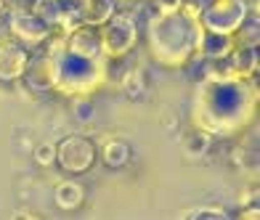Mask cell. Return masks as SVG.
Segmentation results:
<instances>
[{
    "mask_svg": "<svg viewBox=\"0 0 260 220\" xmlns=\"http://www.w3.org/2000/svg\"><path fill=\"white\" fill-rule=\"evenodd\" d=\"M120 88H122V93L127 98L141 101L146 96V75H144V69H127V72L122 75V80H120Z\"/></svg>",
    "mask_w": 260,
    "mask_h": 220,
    "instance_id": "obj_19",
    "label": "cell"
},
{
    "mask_svg": "<svg viewBox=\"0 0 260 220\" xmlns=\"http://www.w3.org/2000/svg\"><path fill=\"white\" fill-rule=\"evenodd\" d=\"M205 34L199 8L194 3H181L175 11L157 14L149 21V48L154 61L165 66H183L199 53V40Z\"/></svg>",
    "mask_w": 260,
    "mask_h": 220,
    "instance_id": "obj_2",
    "label": "cell"
},
{
    "mask_svg": "<svg viewBox=\"0 0 260 220\" xmlns=\"http://www.w3.org/2000/svg\"><path fill=\"white\" fill-rule=\"evenodd\" d=\"M247 0H207V6L199 8V19L210 32L231 34L247 19Z\"/></svg>",
    "mask_w": 260,
    "mask_h": 220,
    "instance_id": "obj_5",
    "label": "cell"
},
{
    "mask_svg": "<svg viewBox=\"0 0 260 220\" xmlns=\"http://www.w3.org/2000/svg\"><path fill=\"white\" fill-rule=\"evenodd\" d=\"M231 64H234V75L236 77L255 80L257 69H260V53H257V48H234Z\"/></svg>",
    "mask_w": 260,
    "mask_h": 220,
    "instance_id": "obj_14",
    "label": "cell"
},
{
    "mask_svg": "<svg viewBox=\"0 0 260 220\" xmlns=\"http://www.w3.org/2000/svg\"><path fill=\"white\" fill-rule=\"evenodd\" d=\"M21 77H24L27 85L32 90H38V93L51 90L53 88V53L45 48L38 56H29L27 69H24V75H21Z\"/></svg>",
    "mask_w": 260,
    "mask_h": 220,
    "instance_id": "obj_10",
    "label": "cell"
},
{
    "mask_svg": "<svg viewBox=\"0 0 260 220\" xmlns=\"http://www.w3.org/2000/svg\"><path fill=\"white\" fill-rule=\"evenodd\" d=\"M27 8L43 24H48L51 32H58V21H61V3L58 0H29Z\"/></svg>",
    "mask_w": 260,
    "mask_h": 220,
    "instance_id": "obj_17",
    "label": "cell"
},
{
    "mask_svg": "<svg viewBox=\"0 0 260 220\" xmlns=\"http://www.w3.org/2000/svg\"><path fill=\"white\" fill-rule=\"evenodd\" d=\"M210 146H212V135L207 130H202V127H194V130L186 133L183 141H181V149L188 159H202L210 152Z\"/></svg>",
    "mask_w": 260,
    "mask_h": 220,
    "instance_id": "obj_16",
    "label": "cell"
},
{
    "mask_svg": "<svg viewBox=\"0 0 260 220\" xmlns=\"http://www.w3.org/2000/svg\"><path fill=\"white\" fill-rule=\"evenodd\" d=\"M181 217L186 220H226L229 212L223 210L220 204H207V207H194V210L181 212Z\"/></svg>",
    "mask_w": 260,
    "mask_h": 220,
    "instance_id": "obj_20",
    "label": "cell"
},
{
    "mask_svg": "<svg viewBox=\"0 0 260 220\" xmlns=\"http://www.w3.org/2000/svg\"><path fill=\"white\" fill-rule=\"evenodd\" d=\"M257 215H260L257 204H247V210H242V212H239V217H247V220H255Z\"/></svg>",
    "mask_w": 260,
    "mask_h": 220,
    "instance_id": "obj_26",
    "label": "cell"
},
{
    "mask_svg": "<svg viewBox=\"0 0 260 220\" xmlns=\"http://www.w3.org/2000/svg\"><path fill=\"white\" fill-rule=\"evenodd\" d=\"M56 162L69 175H82L96 162V143L85 135H67L56 146Z\"/></svg>",
    "mask_w": 260,
    "mask_h": 220,
    "instance_id": "obj_6",
    "label": "cell"
},
{
    "mask_svg": "<svg viewBox=\"0 0 260 220\" xmlns=\"http://www.w3.org/2000/svg\"><path fill=\"white\" fill-rule=\"evenodd\" d=\"M257 109V85L244 77L199 80L194 96V122L210 135L244 130Z\"/></svg>",
    "mask_w": 260,
    "mask_h": 220,
    "instance_id": "obj_1",
    "label": "cell"
},
{
    "mask_svg": "<svg viewBox=\"0 0 260 220\" xmlns=\"http://www.w3.org/2000/svg\"><path fill=\"white\" fill-rule=\"evenodd\" d=\"M117 11L114 0H77V16L80 24H90V27H101L106 19Z\"/></svg>",
    "mask_w": 260,
    "mask_h": 220,
    "instance_id": "obj_11",
    "label": "cell"
},
{
    "mask_svg": "<svg viewBox=\"0 0 260 220\" xmlns=\"http://www.w3.org/2000/svg\"><path fill=\"white\" fill-rule=\"evenodd\" d=\"M3 16H6V8L0 6V24H3Z\"/></svg>",
    "mask_w": 260,
    "mask_h": 220,
    "instance_id": "obj_27",
    "label": "cell"
},
{
    "mask_svg": "<svg viewBox=\"0 0 260 220\" xmlns=\"http://www.w3.org/2000/svg\"><path fill=\"white\" fill-rule=\"evenodd\" d=\"M72 114H75L77 122L88 125V122L96 120V103H93L90 96H75V101H72Z\"/></svg>",
    "mask_w": 260,
    "mask_h": 220,
    "instance_id": "obj_21",
    "label": "cell"
},
{
    "mask_svg": "<svg viewBox=\"0 0 260 220\" xmlns=\"http://www.w3.org/2000/svg\"><path fill=\"white\" fill-rule=\"evenodd\" d=\"M58 34H61V32H58ZM61 43H64L67 51H72V53H77V56H88V59H106L99 27L80 24V27H75V29L64 32V34H61Z\"/></svg>",
    "mask_w": 260,
    "mask_h": 220,
    "instance_id": "obj_8",
    "label": "cell"
},
{
    "mask_svg": "<svg viewBox=\"0 0 260 220\" xmlns=\"http://www.w3.org/2000/svg\"><path fill=\"white\" fill-rule=\"evenodd\" d=\"M29 61V51L16 40H3L0 43V80L3 83H14L21 80Z\"/></svg>",
    "mask_w": 260,
    "mask_h": 220,
    "instance_id": "obj_9",
    "label": "cell"
},
{
    "mask_svg": "<svg viewBox=\"0 0 260 220\" xmlns=\"http://www.w3.org/2000/svg\"><path fill=\"white\" fill-rule=\"evenodd\" d=\"M53 53V90L64 96H90L109 77V59H88L64 48L61 34L53 32L43 43Z\"/></svg>",
    "mask_w": 260,
    "mask_h": 220,
    "instance_id": "obj_3",
    "label": "cell"
},
{
    "mask_svg": "<svg viewBox=\"0 0 260 220\" xmlns=\"http://www.w3.org/2000/svg\"><path fill=\"white\" fill-rule=\"evenodd\" d=\"M231 53H234V38L231 34L205 29L202 40H199V56H205V59H226Z\"/></svg>",
    "mask_w": 260,
    "mask_h": 220,
    "instance_id": "obj_13",
    "label": "cell"
},
{
    "mask_svg": "<svg viewBox=\"0 0 260 220\" xmlns=\"http://www.w3.org/2000/svg\"><path fill=\"white\" fill-rule=\"evenodd\" d=\"M53 202H56L58 210L72 212V210H77V207L85 202V189H82V183L75 180V178L58 180L56 189H53Z\"/></svg>",
    "mask_w": 260,
    "mask_h": 220,
    "instance_id": "obj_12",
    "label": "cell"
},
{
    "mask_svg": "<svg viewBox=\"0 0 260 220\" xmlns=\"http://www.w3.org/2000/svg\"><path fill=\"white\" fill-rule=\"evenodd\" d=\"M239 202H242V207H247V204H257V189H252L250 194H242V196H239Z\"/></svg>",
    "mask_w": 260,
    "mask_h": 220,
    "instance_id": "obj_25",
    "label": "cell"
},
{
    "mask_svg": "<svg viewBox=\"0 0 260 220\" xmlns=\"http://www.w3.org/2000/svg\"><path fill=\"white\" fill-rule=\"evenodd\" d=\"M234 165L239 167V170H250L255 172L257 170V152H255V146H250V152H247V146H236V152H234Z\"/></svg>",
    "mask_w": 260,
    "mask_h": 220,
    "instance_id": "obj_22",
    "label": "cell"
},
{
    "mask_svg": "<svg viewBox=\"0 0 260 220\" xmlns=\"http://www.w3.org/2000/svg\"><path fill=\"white\" fill-rule=\"evenodd\" d=\"M127 3H149V0H127Z\"/></svg>",
    "mask_w": 260,
    "mask_h": 220,
    "instance_id": "obj_28",
    "label": "cell"
},
{
    "mask_svg": "<svg viewBox=\"0 0 260 220\" xmlns=\"http://www.w3.org/2000/svg\"><path fill=\"white\" fill-rule=\"evenodd\" d=\"M130 146L127 141H122V138H109V141L104 143L101 149V159H104V165L106 167H112V170H120L125 167L127 162H130Z\"/></svg>",
    "mask_w": 260,
    "mask_h": 220,
    "instance_id": "obj_15",
    "label": "cell"
},
{
    "mask_svg": "<svg viewBox=\"0 0 260 220\" xmlns=\"http://www.w3.org/2000/svg\"><path fill=\"white\" fill-rule=\"evenodd\" d=\"M6 14H8L11 34H14V40L21 43L24 48H38V45H43L53 34L51 27L43 24V21L24 6H14V8H8Z\"/></svg>",
    "mask_w": 260,
    "mask_h": 220,
    "instance_id": "obj_7",
    "label": "cell"
},
{
    "mask_svg": "<svg viewBox=\"0 0 260 220\" xmlns=\"http://www.w3.org/2000/svg\"><path fill=\"white\" fill-rule=\"evenodd\" d=\"M99 32H101L104 53L109 61L125 59L138 43V21H136L133 14H127V11H114V14L99 27Z\"/></svg>",
    "mask_w": 260,
    "mask_h": 220,
    "instance_id": "obj_4",
    "label": "cell"
},
{
    "mask_svg": "<svg viewBox=\"0 0 260 220\" xmlns=\"http://www.w3.org/2000/svg\"><path fill=\"white\" fill-rule=\"evenodd\" d=\"M149 3H154V14H168V11H175L183 0H149Z\"/></svg>",
    "mask_w": 260,
    "mask_h": 220,
    "instance_id": "obj_24",
    "label": "cell"
},
{
    "mask_svg": "<svg viewBox=\"0 0 260 220\" xmlns=\"http://www.w3.org/2000/svg\"><path fill=\"white\" fill-rule=\"evenodd\" d=\"M35 162H38L40 167H51L56 162V143L43 141V143L35 146Z\"/></svg>",
    "mask_w": 260,
    "mask_h": 220,
    "instance_id": "obj_23",
    "label": "cell"
},
{
    "mask_svg": "<svg viewBox=\"0 0 260 220\" xmlns=\"http://www.w3.org/2000/svg\"><path fill=\"white\" fill-rule=\"evenodd\" d=\"M247 3H255V0H247Z\"/></svg>",
    "mask_w": 260,
    "mask_h": 220,
    "instance_id": "obj_29",
    "label": "cell"
},
{
    "mask_svg": "<svg viewBox=\"0 0 260 220\" xmlns=\"http://www.w3.org/2000/svg\"><path fill=\"white\" fill-rule=\"evenodd\" d=\"M234 38V48H260V24L257 19L247 16L239 27L231 32Z\"/></svg>",
    "mask_w": 260,
    "mask_h": 220,
    "instance_id": "obj_18",
    "label": "cell"
}]
</instances>
